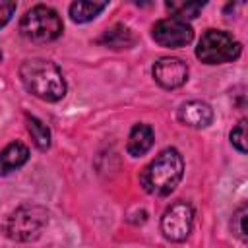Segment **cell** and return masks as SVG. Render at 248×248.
Listing matches in <instances>:
<instances>
[{
  "instance_id": "1",
  "label": "cell",
  "mask_w": 248,
  "mask_h": 248,
  "mask_svg": "<svg viewBox=\"0 0 248 248\" xmlns=\"http://www.w3.org/2000/svg\"><path fill=\"white\" fill-rule=\"evenodd\" d=\"M19 78L25 89L43 101L54 103L66 95V81L62 72L48 60H25L19 68Z\"/></svg>"
},
{
  "instance_id": "2",
  "label": "cell",
  "mask_w": 248,
  "mask_h": 248,
  "mask_svg": "<svg viewBox=\"0 0 248 248\" xmlns=\"http://www.w3.org/2000/svg\"><path fill=\"white\" fill-rule=\"evenodd\" d=\"M182 170H184V163L182 157L176 149L169 147L165 151H161L141 172L140 180L143 184V188L149 194L155 196H167L170 194L176 184L182 178Z\"/></svg>"
},
{
  "instance_id": "3",
  "label": "cell",
  "mask_w": 248,
  "mask_h": 248,
  "mask_svg": "<svg viewBox=\"0 0 248 248\" xmlns=\"http://www.w3.org/2000/svg\"><path fill=\"white\" fill-rule=\"evenodd\" d=\"M19 31L23 37L35 43H48L54 41L62 33V19L56 10L50 6H33L19 23Z\"/></svg>"
},
{
  "instance_id": "4",
  "label": "cell",
  "mask_w": 248,
  "mask_h": 248,
  "mask_svg": "<svg viewBox=\"0 0 248 248\" xmlns=\"http://www.w3.org/2000/svg\"><path fill=\"white\" fill-rule=\"evenodd\" d=\"M238 54H240V43L227 31H217V29L205 31L196 48V56L205 64H225L238 58Z\"/></svg>"
},
{
  "instance_id": "5",
  "label": "cell",
  "mask_w": 248,
  "mask_h": 248,
  "mask_svg": "<svg viewBox=\"0 0 248 248\" xmlns=\"http://www.w3.org/2000/svg\"><path fill=\"white\" fill-rule=\"evenodd\" d=\"M46 211L39 205H21L19 209H16L4 229L6 234L14 240H33L41 234L43 227L46 225Z\"/></svg>"
},
{
  "instance_id": "6",
  "label": "cell",
  "mask_w": 248,
  "mask_h": 248,
  "mask_svg": "<svg viewBox=\"0 0 248 248\" xmlns=\"http://www.w3.org/2000/svg\"><path fill=\"white\" fill-rule=\"evenodd\" d=\"M194 225V211L186 202H176L161 217V231L172 242H182L188 238Z\"/></svg>"
},
{
  "instance_id": "7",
  "label": "cell",
  "mask_w": 248,
  "mask_h": 248,
  "mask_svg": "<svg viewBox=\"0 0 248 248\" xmlns=\"http://www.w3.org/2000/svg\"><path fill=\"white\" fill-rule=\"evenodd\" d=\"M153 39L161 46L178 48V46H186L194 39V31L186 21L169 17V19H161L153 25Z\"/></svg>"
},
{
  "instance_id": "8",
  "label": "cell",
  "mask_w": 248,
  "mask_h": 248,
  "mask_svg": "<svg viewBox=\"0 0 248 248\" xmlns=\"http://www.w3.org/2000/svg\"><path fill=\"white\" fill-rule=\"evenodd\" d=\"M153 78L155 81L165 89H176L186 83L188 79V66L180 58L165 56L155 62L153 66Z\"/></svg>"
},
{
  "instance_id": "9",
  "label": "cell",
  "mask_w": 248,
  "mask_h": 248,
  "mask_svg": "<svg viewBox=\"0 0 248 248\" xmlns=\"http://www.w3.org/2000/svg\"><path fill=\"white\" fill-rule=\"evenodd\" d=\"M178 120L192 128H205L213 120V110L203 101H188L178 108Z\"/></svg>"
},
{
  "instance_id": "10",
  "label": "cell",
  "mask_w": 248,
  "mask_h": 248,
  "mask_svg": "<svg viewBox=\"0 0 248 248\" xmlns=\"http://www.w3.org/2000/svg\"><path fill=\"white\" fill-rule=\"evenodd\" d=\"M29 159V149L21 141H14L6 145L0 153V174H8L19 167H23Z\"/></svg>"
},
{
  "instance_id": "11",
  "label": "cell",
  "mask_w": 248,
  "mask_h": 248,
  "mask_svg": "<svg viewBox=\"0 0 248 248\" xmlns=\"http://www.w3.org/2000/svg\"><path fill=\"white\" fill-rule=\"evenodd\" d=\"M99 43L105 45V46H110V48L120 50V48H130V46H134L136 37H134V33H132L126 25L114 23L112 27H108V29L103 31Z\"/></svg>"
},
{
  "instance_id": "12",
  "label": "cell",
  "mask_w": 248,
  "mask_h": 248,
  "mask_svg": "<svg viewBox=\"0 0 248 248\" xmlns=\"http://www.w3.org/2000/svg\"><path fill=\"white\" fill-rule=\"evenodd\" d=\"M153 145V130L147 124H136L128 138V153L132 157L145 155Z\"/></svg>"
},
{
  "instance_id": "13",
  "label": "cell",
  "mask_w": 248,
  "mask_h": 248,
  "mask_svg": "<svg viewBox=\"0 0 248 248\" xmlns=\"http://www.w3.org/2000/svg\"><path fill=\"white\" fill-rule=\"evenodd\" d=\"M105 8H107V2H87V0H79V2H74V4L70 6V17H72L76 23H85V21L95 19Z\"/></svg>"
},
{
  "instance_id": "14",
  "label": "cell",
  "mask_w": 248,
  "mask_h": 248,
  "mask_svg": "<svg viewBox=\"0 0 248 248\" xmlns=\"http://www.w3.org/2000/svg\"><path fill=\"white\" fill-rule=\"evenodd\" d=\"M27 130L31 134L33 143L41 151L48 149V145H50V130L43 120H39L37 116H27Z\"/></svg>"
},
{
  "instance_id": "15",
  "label": "cell",
  "mask_w": 248,
  "mask_h": 248,
  "mask_svg": "<svg viewBox=\"0 0 248 248\" xmlns=\"http://www.w3.org/2000/svg\"><path fill=\"white\" fill-rule=\"evenodd\" d=\"M203 6H205L203 2H174V0L167 2V10H169L176 19H180V21L198 17V14L202 12Z\"/></svg>"
},
{
  "instance_id": "16",
  "label": "cell",
  "mask_w": 248,
  "mask_h": 248,
  "mask_svg": "<svg viewBox=\"0 0 248 248\" xmlns=\"http://www.w3.org/2000/svg\"><path fill=\"white\" fill-rule=\"evenodd\" d=\"M231 141L240 153H246V120H240L231 132Z\"/></svg>"
},
{
  "instance_id": "17",
  "label": "cell",
  "mask_w": 248,
  "mask_h": 248,
  "mask_svg": "<svg viewBox=\"0 0 248 248\" xmlns=\"http://www.w3.org/2000/svg\"><path fill=\"white\" fill-rule=\"evenodd\" d=\"M16 12V2L12 0H0V27H4Z\"/></svg>"
},
{
  "instance_id": "18",
  "label": "cell",
  "mask_w": 248,
  "mask_h": 248,
  "mask_svg": "<svg viewBox=\"0 0 248 248\" xmlns=\"http://www.w3.org/2000/svg\"><path fill=\"white\" fill-rule=\"evenodd\" d=\"M232 219H234V225H232L234 232H236V234H238L242 240H246V227H244V219H246V207H240Z\"/></svg>"
},
{
  "instance_id": "19",
  "label": "cell",
  "mask_w": 248,
  "mask_h": 248,
  "mask_svg": "<svg viewBox=\"0 0 248 248\" xmlns=\"http://www.w3.org/2000/svg\"><path fill=\"white\" fill-rule=\"evenodd\" d=\"M0 60H2V52H0Z\"/></svg>"
}]
</instances>
